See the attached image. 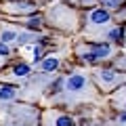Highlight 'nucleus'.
<instances>
[{"instance_id":"nucleus-1","label":"nucleus","mask_w":126,"mask_h":126,"mask_svg":"<svg viewBox=\"0 0 126 126\" xmlns=\"http://www.w3.org/2000/svg\"><path fill=\"white\" fill-rule=\"evenodd\" d=\"M78 53H80V57L84 61L93 63V61H99V59L111 57V44H107V42H103V44H93L88 48H80Z\"/></svg>"},{"instance_id":"nucleus-2","label":"nucleus","mask_w":126,"mask_h":126,"mask_svg":"<svg viewBox=\"0 0 126 126\" xmlns=\"http://www.w3.org/2000/svg\"><path fill=\"white\" fill-rule=\"evenodd\" d=\"M94 78H97V82H99V86L103 90H111L116 84L126 82V76L124 74H118L116 69H99L94 74Z\"/></svg>"},{"instance_id":"nucleus-3","label":"nucleus","mask_w":126,"mask_h":126,"mask_svg":"<svg viewBox=\"0 0 126 126\" xmlns=\"http://www.w3.org/2000/svg\"><path fill=\"white\" fill-rule=\"evenodd\" d=\"M111 23V13L105 9H93L86 15V27L88 30H103Z\"/></svg>"},{"instance_id":"nucleus-4","label":"nucleus","mask_w":126,"mask_h":126,"mask_svg":"<svg viewBox=\"0 0 126 126\" xmlns=\"http://www.w3.org/2000/svg\"><path fill=\"white\" fill-rule=\"evenodd\" d=\"M2 11L4 13H11V15H30L36 11V4L32 0H15V2H4L2 4Z\"/></svg>"},{"instance_id":"nucleus-5","label":"nucleus","mask_w":126,"mask_h":126,"mask_svg":"<svg viewBox=\"0 0 126 126\" xmlns=\"http://www.w3.org/2000/svg\"><path fill=\"white\" fill-rule=\"evenodd\" d=\"M88 88V78L84 74H72V76L65 80V90L69 94H78V93H84Z\"/></svg>"},{"instance_id":"nucleus-6","label":"nucleus","mask_w":126,"mask_h":126,"mask_svg":"<svg viewBox=\"0 0 126 126\" xmlns=\"http://www.w3.org/2000/svg\"><path fill=\"white\" fill-rule=\"evenodd\" d=\"M19 38H21L19 30H15V27H9V25H2V27H0V42H2V44L19 42Z\"/></svg>"},{"instance_id":"nucleus-7","label":"nucleus","mask_w":126,"mask_h":126,"mask_svg":"<svg viewBox=\"0 0 126 126\" xmlns=\"http://www.w3.org/2000/svg\"><path fill=\"white\" fill-rule=\"evenodd\" d=\"M15 97H17V86H11V84H0V103L13 101Z\"/></svg>"},{"instance_id":"nucleus-8","label":"nucleus","mask_w":126,"mask_h":126,"mask_svg":"<svg viewBox=\"0 0 126 126\" xmlns=\"http://www.w3.org/2000/svg\"><path fill=\"white\" fill-rule=\"evenodd\" d=\"M59 67V57H46V59H42L40 61V69L44 74H50V72H55V69Z\"/></svg>"},{"instance_id":"nucleus-9","label":"nucleus","mask_w":126,"mask_h":126,"mask_svg":"<svg viewBox=\"0 0 126 126\" xmlns=\"http://www.w3.org/2000/svg\"><path fill=\"white\" fill-rule=\"evenodd\" d=\"M107 40H111V42H122L124 40V30L122 27H113V30H109L107 32Z\"/></svg>"},{"instance_id":"nucleus-10","label":"nucleus","mask_w":126,"mask_h":126,"mask_svg":"<svg viewBox=\"0 0 126 126\" xmlns=\"http://www.w3.org/2000/svg\"><path fill=\"white\" fill-rule=\"evenodd\" d=\"M13 76L15 78H27V76H30V65H27V63H19V65H15V67H13Z\"/></svg>"},{"instance_id":"nucleus-11","label":"nucleus","mask_w":126,"mask_h":126,"mask_svg":"<svg viewBox=\"0 0 126 126\" xmlns=\"http://www.w3.org/2000/svg\"><path fill=\"white\" fill-rule=\"evenodd\" d=\"M53 126H74V120L69 116H61V113H55V122Z\"/></svg>"},{"instance_id":"nucleus-12","label":"nucleus","mask_w":126,"mask_h":126,"mask_svg":"<svg viewBox=\"0 0 126 126\" xmlns=\"http://www.w3.org/2000/svg\"><path fill=\"white\" fill-rule=\"evenodd\" d=\"M101 9H105V11H116V9H120V4H122V0H101Z\"/></svg>"},{"instance_id":"nucleus-13","label":"nucleus","mask_w":126,"mask_h":126,"mask_svg":"<svg viewBox=\"0 0 126 126\" xmlns=\"http://www.w3.org/2000/svg\"><path fill=\"white\" fill-rule=\"evenodd\" d=\"M25 27H30V30H40L42 27V19L40 17H30L25 21Z\"/></svg>"},{"instance_id":"nucleus-14","label":"nucleus","mask_w":126,"mask_h":126,"mask_svg":"<svg viewBox=\"0 0 126 126\" xmlns=\"http://www.w3.org/2000/svg\"><path fill=\"white\" fill-rule=\"evenodd\" d=\"M42 59H44V48H42V46H34V61H42Z\"/></svg>"},{"instance_id":"nucleus-15","label":"nucleus","mask_w":126,"mask_h":126,"mask_svg":"<svg viewBox=\"0 0 126 126\" xmlns=\"http://www.w3.org/2000/svg\"><path fill=\"white\" fill-rule=\"evenodd\" d=\"M11 55V48H9V44H2L0 42V59H6Z\"/></svg>"},{"instance_id":"nucleus-16","label":"nucleus","mask_w":126,"mask_h":126,"mask_svg":"<svg viewBox=\"0 0 126 126\" xmlns=\"http://www.w3.org/2000/svg\"><path fill=\"white\" fill-rule=\"evenodd\" d=\"M118 63L122 65V69H126V55H122V57L118 59Z\"/></svg>"},{"instance_id":"nucleus-17","label":"nucleus","mask_w":126,"mask_h":126,"mask_svg":"<svg viewBox=\"0 0 126 126\" xmlns=\"http://www.w3.org/2000/svg\"><path fill=\"white\" fill-rule=\"evenodd\" d=\"M120 122H126V111H124V113H120Z\"/></svg>"},{"instance_id":"nucleus-18","label":"nucleus","mask_w":126,"mask_h":126,"mask_svg":"<svg viewBox=\"0 0 126 126\" xmlns=\"http://www.w3.org/2000/svg\"><path fill=\"white\" fill-rule=\"evenodd\" d=\"M120 107H124V109H126V97L122 99V105H120Z\"/></svg>"}]
</instances>
